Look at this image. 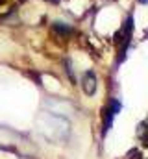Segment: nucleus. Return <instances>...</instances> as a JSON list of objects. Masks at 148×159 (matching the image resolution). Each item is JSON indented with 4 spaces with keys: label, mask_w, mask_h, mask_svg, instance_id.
Returning a JSON list of instances; mask_svg holds the SVG:
<instances>
[{
    "label": "nucleus",
    "mask_w": 148,
    "mask_h": 159,
    "mask_svg": "<svg viewBox=\"0 0 148 159\" xmlns=\"http://www.w3.org/2000/svg\"><path fill=\"white\" fill-rule=\"evenodd\" d=\"M132 32H133V17L130 15L124 22V26L120 28V32L117 34V44H120V59L122 61L126 57V50L130 46V39H132Z\"/></svg>",
    "instance_id": "nucleus-1"
},
{
    "label": "nucleus",
    "mask_w": 148,
    "mask_h": 159,
    "mask_svg": "<svg viewBox=\"0 0 148 159\" xmlns=\"http://www.w3.org/2000/svg\"><path fill=\"white\" fill-rule=\"evenodd\" d=\"M122 109V104H120V100H117V98H113L109 100V104H108V107L104 109V124H102V135H106L108 131L111 129V126H113V119L118 115V111Z\"/></svg>",
    "instance_id": "nucleus-2"
},
{
    "label": "nucleus",
    "mask_w": 148,
    "mask_h": 159,
    "mask_svg": "<svg viewBox=\"0 0 148 159\" xmlns=\"http://www.w3.org/2000/svg\"><path fill=\"white\" fill-rule=\"evenodd\" d=\"M81 89H83V93L87 96H93L96 93V76H95L93 70H87L83 74V78H81Z\"/></svg>",
    "instance_id": "nucleus-3"
},
{
    "label": "nucleus",
    "mask_w": 148,
    "mask_h": 159,
    "mask_svg": "<svg viewBox=\"0 0 148 159\" xmlns=\"http://www.w3.org/2000/svg\"><path fill=\"white\" fill-rule=\"evenodd\" d=\"M54 32L59 34V35H71V34H72V28H71V26H65L63 22H58V24L54 26Z\"/></svg>",
    "instance_id": "nucleus-4"
},
{
    "label": "nucleus",
    "mask_w": 148,
    "mask_h": 159,
    "mask_svg": "<svg viewBox=\"0 0 148 159\" xmlns=\"http://www.w3.org/2000/svg\"><path fill=\"white\" fill-rule=\"evenodd\" d=\"M126 159H141V154H139V150H132V152L126 156Z\"/></svg>",
    "instance_id": "nucleus-5"
},
{
    "label": "nucleus",
    "mask_w": 148,
    "mask_h": 159,
    "mask_svg": "<svg viewBox=\"0 0 148 159\" xmlns=\"http://www.w3.org/2000/svg\"><path fill=\"white\" fill-rule=\"evenodd\" d=\"M139 2H141V4H148V0H139Z\"/></svg>",
    "instance_id": "nucleus-6"
}]
</instances>
